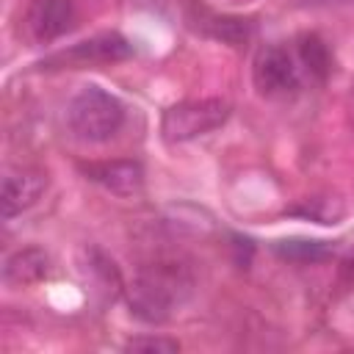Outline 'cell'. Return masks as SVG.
<instances>
[{
  "label": "cell",
  "instance_id": "obj_16",
  "mask_svg": "<svg viewBox=\"0 0 354 354\" xmlns=\"http://www.w3.org/2000/svg\"><path fill=\"white\" fill-rule=\"evenodd\" d=\"M337 279H340V288H354V254L343 257L340 260V268H337Z\"/></svg>",
  "mask_w": 354,
  "mask_h": 354
},
{
  "label": "cell",
  "instance_id": "obj_7",
  "mask_svg": "<svg viewBox=\"0 0 354 354\" xmlns=\"http://www.w3.org/2000/svg\"><path fill=\"white\" fill-rule=\"evenodd\" d=\"M44 188H47V177L39 171H8L0 185L3 218H14L22 210H28L30 205H36V199L44 194Z\"/></svg>",
  "mask_w": 354,
  "mask_h": 354
},
{
  "label": "cell",
  "instance_id": "obj_8",
  "mask_svg": "<svg viewBox=\"0 0 354 354\" xmlns=\"http://www.w3.org/2000/svg\"><path fill=\"white\" fill-rule=\"evenodd\" d=\"M83 277H86V285L91 288V293L102 304L113 301L124 290V282H122V274H119L113 257H108L100 246L83 249Z\"/></svg>",
  "mask_w": 354,
  "mask_h": 354
},
{
  "label": "cell",
  "instance_id": "obj_14",
  "mask_svg": "<svg viewBox=\"0 0 354 354\" xmlns=\"http://www.w3.org/2000/svg\"><path fill=\"white\" fill-rule=\"evenodd\" d=\"M124 351H130V354H177L180 343L171 337H160V335H138L124 343Z\"/></svg>",
  "mask_w": 354,
  "mask_h": 354
},
{
  "label": "cell",
  "instance_id": "obj_4",
  "mask_svg": "<svg viewBox=\"0 0 354 354\" xmlns=\"http://www.w3.org/2000/svg\"><path fill=\"white\" fill-rule=\"evenodd\" d=\"M252 80L254 88L266 97H282L299 88V72L290 53L279 44H266L257 50L252 61Z\"/></svg>",
  "mask_w": 354,
  "mask_h": 354
},
{
  "label": "cell",
  "instance_id": "obj_6",
  "mask_svg": "<svg viewBox=\"0 0 354 354\" xmlns=\"http://www.w3.org/2000/svg\"><path fill=\"white\" fill-rule=\"evenodd\" d=\"M75 22V3L72 0H30L25 25L36 41H53L64 36Z\"/></svg>",
  "mask_w": 354,
  "mask_h": 354
},
{
  "label": "cell",
  "instance_id": "obj_5",
  "mask_svg": "<svg viewBox=\"0 0 354 354\" xmlns=\"http://www.w3.org/2000/svg\"><path fill=\"white\" fill-rule=\"evenodd\" d=\"M80 171L102 185L116 196H133L144 188V166L138 160H100V163H80Z\"/></svg>",
  "mask_w": 354,
  "mask_h": 354
},
{
  "label": "cell",
  "instance_id": "obj_11",
  "mask_svg": "<svg viewBox=\"0 0 354 354\" xmlns=\"http://www.w3.org/2000/svg\"><path fill=\"white\" fill-rule=\"evenodd\" d=\"M199 28H202L207 36H213V39L230 44V47H241V44H246V41L252 39V22L243 19V17H230V14H221V17H218V14L202 11Z\"/></svg>",
  "mask_w": 354,
  "mask_h": 354
},
{
  "label": "cell",
  "instance_id": "obj_17",
  "mask_svg": "<svg viewBox=\"0 0 354 354\" xmlns=\"http://www.w3.org/2000/svg\"><path fill=\"white\" fill-rule=\"evenodd\" d=\"M313 6H340V3H354V0H307Z\"/></svg>",
  "mask_w": 354,
  "mask_h": 354
},
{
  "label": "cell",
  "instance_id": "obj_3",
  "mask_svg": "<svg viewBox=\"0 0 354 354\" xmlns=\"http://www.w3.org/2000/svg\"><path fill=\"white\" fill-rule=\"evenodd\" d=\"M230 102L221 97H205V100H185L163 111L160 116V133L169 144L194 141L199 136L213 133L230 119Z\"/></svg>",
  "mask_w": 354,
  "mask_h": 354
},
{
  "label": "cell",
  "instance_id": "obj_2",
  "mask_svg": "<svg viewBox=\"0 0 354 354\" xmlns=\"http://www.w3.org/2000/svg\"><path fill=\"white\" fill-rule=\"evenodd\" d=\"M66 122L83 141H108L124 124V105L100 86H83L66 105Z\"/></svg>",
  "mask_w": 354,
  "mask_h": 354
},
{
  "label": "cell",
  "instance_id": "obj_13",
  "mask_svg": "<svg viewBox=\"0 0 354 354\" xmlns=\"http://www.w3.org/2000/svg\"><path fill=\"white\" fill-rule=\"evenodd\" d=\"M299 58L304 64V69L310 72V77L315 80H326L332 72V53L326 47V41L318 33H304L299 39Z\"/></svg>",
  "mask_w": 354,
  "mask_h": 354
},
{
  "label": "cell",
  "instance_id": "obj_10",
  "mask_svg": "<svg viewBox=\"0 0 354 354\" xmlns=\"http://www.w3.org/2000/svg\"><path fill=\"white\" fill-rule=\"evenodd\" d=\"M50 274V257L44 249L39 246H25V249H17L6 257L3 263V279L6 285H17V288H25V285H36L41 282L44 277Z\"/></svg>",
  "mask_w": 354,
  "mask_h": 354
},
{
  "label": "cell",
  "instance_id": "obj_15",
  "mask_svg": "<svg viewBox=\"0 0 354 354\" xmlns=\"http://www.w3.org/2000/svg\"><path fill=\"white\" fill-rule=\"evenodd\" d=\"M290 213H296V216H307V218H313V221H318V224H335V218L343 213L340 207H335L332 210V202L329 199H307V205L304 207H293Z\"/></svg>",
  "mask_w": 354,
  "mask_h": 354
},
{
  "label": "cell",
  "instance_id": "obj_9",
  "mask_svg": "<svg viewBox=\"0 0 354 354\" xmlns=\"http://www.w3.org/2000/svg\"><path fill=\"white\" fill-rule=\"evenodd\" d=\"M133 55V44L122 33H97L91 39L77 41L72 50L61 53V61L72 64H111V61H124Z\"/></svg>",
  "mask_w": 354,
  "mask_h": 354
},
{
  "label": "cell",
  "instance_id": "obj_12",
  "mask_svg": "<svg viewBox=\"0 0 354 354\" xmlns=\"http://www.w3.org/2000/svg\"><path fill=\"white\" fill-rule=\"evenodd\" d=\"M274 252L282 260L290 263H324L332 257V246L326 241H313V238H285L274 243Z\"/></svg>",
  "mask_w": 354,
  "mask_h": 354
},
{
  "label": "cell",
  "instance_id": "obj_1",
  "mask_svg": "<svg viewBox=\"0 0 354 354\" xmlns=\"http://www.w3.org/2000/svg\"><path fill=\"white\" fill-rule=\"evenodd\" d=\"M194 293V274L185 263L155 260L141 266L124 285L130 313L144 324H163Z\"/></svg>",
  "mask_w": 354,
  "mask_h": 354
}]
</instances>
